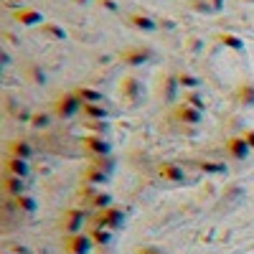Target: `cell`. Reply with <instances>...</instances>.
Instances as JSON below:
<instances>
[{
    "instance_id": "1",
    "label": "cell",
    "mask_w": 254,
    "mask_h": 254,
    "mask_svg": "<svg viewBox=\"0 0 254 254\" xmlns=\"http://www.w3.org/2000/svg\"><path fill=\"white\" fill-rule=\"evenodd\" d=\"M125 221V214H122V208H117V206H107L102 208V211H94L92 216V226H102V229H119Z\"/></svg>"
},
{
    "instance_id": "2",
    "label": "cell",
    "mask_w": 254,
    "mask_h": 254,
    "mask_svg": "<svg viewBox=\"0 0 254 254\" xmlns=\"http://www.w3.org/2000/svg\"><path fill=\"white\" fill-rule=\"evenodd\" d=\"M79 196H82V201H84L86 206H92V208H94V211H102V208L112 206V196H109L107 191H102V188H92V186H82Z\"/></svg>"
},
{
    "instance_id": "3",
    "label": "cell",
    "mask_w": 254,
    "mask_h": 254,
    "mask_svg": "<svg viewBox=\"0 0 254 254\" xmlns=\"http://www.w3.org/2000/svg\"><path fill=\"white\" fill-rule=\"evenodd\" d=\"M86 224V211L84 208H69L64 216H61V231L66 237H71V234H82V226Z\"/></svg>"
},
{
    "instance_id": "4",
    "label": "cell",
    "mask_w": 254,
    "mask_h": 254,
    "mask_svg": "<svg viewBox=\"0 0 254 254\" xmlns=\"http://www.w3.org/2000/svg\"><path fill=\"white\" fill-rule=\"evenodd\" d=\"M56 115L61 117V119H69V117H74V115H79L82 112V99L76 97V92L74 94H61L59 99H56Z\"/></svg>"
},
{
    "instance_id": "5",
    "label": "cell",
    "mask_w": 254,
    "mask_h": 254,
    "mask_svg": "<svg viewBox=\"0 0 254 254\" xmlns=\"http://www.w3.org/2000/svg\"><path fill=\"white\" fill-rule=\"evenodd\" d=\"M94 241L89 239V234H71L64 239V252L66 254H89Z\"/></svg>"
},
{
    "instance_id": "6",
    "label": "cell",
    "mask_w": 254,
    "mask_h": 254,
    "mask_svg": "<svg viewBox=\"0 0 254 254\" xmlns=\"http://www.w3.org/2000/svg\"><path fill=\"white\" fill-rule=\"evenodd\" d=\"M226 152H229V158H234V160H247L252 148L244 140V135H234V137L226 140Z\"/></svg>"
},
{
    "instance_id": "7",
    "label": "cell",
    "mask_w": 254,
    "mask_h": 254,
    "mask_svg": "<svg viewBox=\"0 0 254 254\" xmlns=\"http://www.w3.org/2000/svg\"><path fill=\"white\" fill-rule=\"evenodd\" d=\"M82 145H84V150L89 152L92 158H102V155H107V152H109V142H107L102 135H89V137H84Z\"/></svg>"
},
{
    "instance_id": "8",
    "label": "cell",
    "mask_w": 254,
    "mask_h": 254,
    "mask_svg": "<svg viewBox=\"0 0 254 254\" xmlns=\"http://www.w3.org/2000/svg\"><path fill=\"white\" fill-rule=\"evenodd\" d=\"M173 115H175V119H181V122H186V125H198L201 122V109H196V107H191L188 102H181L178 107L173 109Z\"/></svg>"
},
{
    "instance_id": "9",
    "label": "cell",
    "mask_w": 254,
    "mask_h": 254,
    "mask_svg": "<svg viewBox=\"0 0 254 254\" xmlns=\"http://www.w3.org/2000/svg\"><path fill=\"white\" fill-rule=\"evenodd\" d=\"M158 175L163 181H170V183H181L183 178H186V173H183V168L178 163H173V160H165V163H160L158 165Z\"/></svg>"
},
{
    "instance_id": "10",
    "label": "cell",
    "mask_w": 254,
    "mask_h": 254,
    "mask_svg": "<svg viewBox=\"0 0 254 254\" xmlns=\"http://www.w3.org/2000/svg\"><path fill=\"white\" fill-rule=\"evenodd\" d=\"M102 183H107V170L97 168V165H92V168H86L82 173V186H92V188H102Z\"/></svg>"
},
{
    "instance_id": "11",
    "label": "cell",
    "mask_w": 254,
    "mask_h": 254,
    "mask_svg": "<svg viewBox=\"0 0 254 254\" xmlns=\"http://www.w3.org/2000/svg\"><path fill=\"white\" fill-rule=\"evenodd\" d=\"M3 191H5V196H10V198H18V196H23V191H26V178H18V175H3Z\"/></svg>"
},
{
    "instance_id": "12",
    "label": "cell",
    "mask_w": 254,
    "mask_h": 254,
    "mask_svg": "<svg viewBox=\"0 0 254 254\" xmlns=\"http://www.w3.org/2000/svg\"><path fill=\"white\" fill-rule=\"evenodd\" d=\"M3 170H5L8 175H18V178H26L31 168H28V160L8 155V158H5V165H3Z\"/></svg>"
},
{
    "instance_id": "13",
    "label": "cell",
    "mask_w": 254,
    "mask_h": 254,
    "mask_svg": "<svg viewBox=\"0 0 254 254\" xmlns=\"http://www.w3.org/2000/svg\"><path fill=\"white\" fill-rule=\"evenodd\" d=\"M8 155H13V158H23V160H31L33 148H31V142H26V140H13V142L8 145Z\"/></svg>"
},
{
    "instance_id": "14",
    "label": "cell",
    "mask_w": 254,
    "mask_h": 254,
    "mask_svg": "<svg viewBox=\"0 0 254 254\" xmlns=\"http://www.w3.org/2000/svg\"><path fill=\"white\" fill-rule=\"evenodd\" d=\"M76 97L82 99V104H102V92L97 89H89V86H82V89H76Z\"/></svg>"
},
{
    "instance_id": "15",
    "label": "cell",
    "mask_w": 254,
    "mask_h": 254,
    "mask_svg": "<svg viewBox=\"0 0 254 254\" xmlns=\"http://www.w3.org/2000/svg\"><path fill=\"white\" fill-rule=\"evenodd\" d=\"M89 239L94 241V244H109V241H112V229L92 226V229H89Z\"/></svg>"
},
{
    "instance_id": "16",
    "label": "cell",
    "mask_w": 254,
    "mask_h": 254,
    "mask_svg": "<svg viewBox=\"0 0 254 254\" xmlns=\"http://www.w3.org/2000/svg\"><path fill=\"white\" fill-rule=\"evenodd\" d=\"M82 117H86V119H104L107 109L102 104H82Z\"/></svg>"
},
{
    "instance_id": "17",
    "label": "cell",
    "mask_w": 254,
    "mask_h": 254,
    "mask_svg": "<svg viewBox=\"0 0 254 254\" xmlns=\"http://www.w3.org/2000/svg\"><path fill=\"white\" fill-rule=\"evenodd\" d=\"M13 203H16V208H18V211L20 214H33V211H36V203H33V198L31 196H18V198H13Z\"/></svg>"
},
{
    "instance_id": "18",
    "label": "cell",
    "mask_w": 254,
    "mask_h": 254,
    "mask_svg": "<svg viewBox=\"0 0 254 254\" xmlns=\"http://www.w3.org/2000/svg\"><path fill=\"white\" fill-rule=\"evenodd\" d=\"M18 20H20V23H26V26L38 23V20H41V13H36V10H18Z\"/></svg>"
},
{
    "instance_id": "19",
    "label": "cell",
    "mask_w": 254,
    "mask_h": 254,
    "mask_svg": "<svg viewBox=\"0 0 254 254\" xmlns=\"http://www.w3.org/2000/svg\"><path fill=\"white\" fill-rule=\"evenodd\" d=\"M137 92H140V84H137L135 79L122 82V94H125L127 99H135V97H137Z\"/></svg>"
},
{
    "instance_id": "20",
    "label": "cell",
    "mask_w": 254,
    "mask_h": 254,
    "mask_svg": "<svg viewBox=\"0 0 254 254\" xmlns=\"http://www.w3.org/2000/svg\"><path fill=\"white\" fill-rule=\"evenodd\" d=\"M239 102H244V104H254V86H241V89H239Z\"/></svg>"
},
{
    "instance_id": "21",
    "label": "cell",
    "mask_w": 254,
    "mask_h": 254,
    "mask_svg": "<svg viewBox=\"0 0 254 254\" xmlns=\"http://www.w3.org/2000/svg\"><path fill=\"white\" fill-rule=\"evenodd\" d=\"M183 102H188L191 107H196V109H203V102H201V97H198L196 92H191V94H186V99Z\"/></svg>"
},
{
    "instance_id": "22",
    "label": "cell",
    "mask_w": 254,
    "mask_h": 254,
    "mask_svg": "<svg viewBox=\"0 0 254 254\" xmlns=\"http://www.w3.org/2000/svg\"><path fill=\"white\" fill-rule=\"evenodd\" d=\"M178 84H181V86H183V84H186V86H196V84H198V79H196V76H191V74H181Z\"/></svg>"
},
{
    "instance_id": "23",
    "label": "cell",
    "mask_w": 254,
    "mask_h": 254,
    "mask_svg": "<svg viewBox=\"0 0 254 254\" xmlns=\"http://www.w3.org/2000/svg\"><path fill=\"white\" fill-rule=\"evenodd\" d=\"M198 168L201 170H208V173H221L224 165H211V163H198Z\"/></svg>"
},
{
    "instance_id": "24",
    "label": "cell",
    "mask_w": 254,
    "mask_h": 254,
    "mask_svg": "<svg viewBox=\"0 0 254 254\" xmlns=\"http://www.w3.org/2000/svg\"><path fill=\"white\" fill-rule=\"evenodd\" d=\"M33 125H36V127H46L49 125V115H36V117H33Z\"/></svg>"
},
{
    "instance_id": "25",
    "label": "cell",
    "mask_w": 254,
    "mask_h": 254,
    "mask_svg": "<svg viewBox=\"0 0 254 254\" xmlns=\"http://www.w3.org/2000/svg\"><path fill=\"white\" fill-rule=\"evenodd\" d=\"M244 140L249 142V148L254 150V130H244Z\"/></svg>"
}]
</instances>
